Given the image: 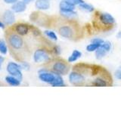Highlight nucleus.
I'll list each match as a JSON object with an SVG mask.
<instances>
[{
    "label": "nucleus",
    "instance_id": "nucleus-1",
    "mask_svg": "<svg viewBox=\"0 0 121 113\" xmlns=\"http://www.w3.org/2000/svg\"><path fill=\"white\" fill-rule=\"evenodd\" d=\"M49 26L54 28L62 38L68 40L77 41L84 37L85 32L77 19H67L61 16L52 18Z\"/></svg>",
    "mask_w": 121,
    "mask_h": 113
},
{
    "label": "nucleus",
    "instance_id": "nucleus-2",
    "mask_svg": "<svg viewBox=\"0 0 121 113\" xmlns=\"http://www.w3.org/2000/svg\"><path fill=\"white\" fill-rule=\"evenodd\" d=\"M6 41L9 46V50L13 57L21 61V56H22L23 60H24V56H23L22 53H26L28 50L26 49V42L23 36L18 35L11 29H9L5 32Z\"/></svg>",
    "mask_w": 121,
    "mask_h": 113
},
{
    "label": "nucleus",
    "instance_id": "nucleus-3",
    "mask_svg": "<svg viewBox=\"0 0 121 113\" xmlns=\"http://www.w3.org/2000/svg\"><path fill=\"white\" fill-rule=\"evenodd\" d=\"M116 20L111 14L95 10L92 12V26L94 31L107 32L115 27Z\"/></svg>",
    "mask_w": 121,
    "mask_h": 113
},
{
    "label": "nucleus",
    "instance_id": "nucleus-4",
    "mask_svg": "<svg viewBox=\"0 0 121 113\" xmlns=\"http://www.w3.org/2000/svg\"><path fill=\"white\" fill-rule=\"evenodd\" d=\"M45 67L52 73L60 75H66L70 71V63L59 56L53 57L48 62L45 63Z\"/></svg>",
    "mask_w": 121,
    "mask_h": 113
},
{
    "label": "nucleus",
    "instance_id": "nucleus-5",
    "mask_svg": "<svg viewBox=\"0 0 121 113\" xmlns=\"http://www.w3.org/2000/svg\"><path fill=\"white\" fill-rule=\"evenodd\" d=\"M53 54L51 49L45 48H38L33 54V61L36 63H46L53 58Z\"/></svg>",
    "mask_w": 121,
    "mask_h": 113
},
{
    "label": "nucleus",
    "instance_id": "nucleus-6",
    "mask_svg": "<svg viewBox=\"0 0 121 113\" xmlns=\"http://www.w3.org/2000/svg\"><path fill=\"white\" fill-rule=\"evenodd\" d=\"M56 77V73L48 70L45 67H43L38 71V78L44 83H46L48 85H52V82L55 81Z\"/></svg>",
    "mask_w": 121,
    "mask_h": 113
},
{
    "label": "nucleus",
    "instance_id": "nucleus-7",
    "mask_svg": "<svg viewBox=\"0 0 121 113\" xmlns=\"http://www.w3.org/2000/svg\"><path fill=\"white\" fill-rule=\"evenodd\" d=\"M6 71L9 75L16 77L21 81H23L22 69L21 67L20 63H17L15 62H9L7 64Z\"/></svg>",
    "mask_w": 121,
    "mask_h": 113
},
{
    "label": "nucleus",
    "instance_id": "nucleus-8",
    "mask_svg": "<svg viewBox=\"0 0 121 113\" xmlns=\"http://www.w3.org/2000/svg\"><path fill=\"white\" fill-rule=\"evenodd\" d=\"M31 26L25 23H18L12 26V29L21 36H25L30 32Z\"/></svg>",
    "mask_w": 121,
    "mask_h": 113
},
{
    "label": "nucleus",
    "instance_id": "nucleus-9",
    "mask_svg": "<svg viewBox=\"0 0 121 113\" xmlns=\"http://www.w3.org/2000/svg\"><path fill=\"white\" fill-rule=\"evenodd\" d=\"M15 13L11 9H7L3 12L2 15V20L3 23L7 26H11L15 23Z\"/></svg>",
    "mask_w": 121,
    "mask_h": 113
},
{
    "label": "nucleus",
    "instance_id": "nucleus-10",
    "mask_svg": "<svg viewBox=\"0 0 121 113\" xmlns=\"http://www.w3.org/2000/svg\"><path fill=\"white\" fill-rule=\"evenodd\" d=\"M27 5L26 2L23 1V0H18L17 2L12 4L11 7V9L12 10L15 14L23 13L26 10Z\"/></svg>",
    "mask_w": 121,
    "mask_h": 113
},
{
    "label": "nucleus",
    "instance_id": "nucleus-11",
    "mask_svg": "<svg viewBox=\"0 0 121 113\" xmlns=\"http://www.w3.org/2000/svg\"><path fill=\"white\" fill-rule=\"evenodd\" d=\"M51 7L50 0H36L35 2V8L39 11L48 10Z\"/></svg>",
    "mask_w": 121,
    "mask_h": 113
},
{
    "label": "nucleus",
    "instance_id": "nucleus-12",
    "mask_svg": "<svg viewBox=\"0 0 121 113\" xmlns=\"http://www.w3.org/2000/svg\"><path fill=\"white\" fill-rule=\"evenodd\" d=\"M5 81L8 85H9L11 86H14V87L20 86L21 84V81H20L18 78H17L14 76H12V75H11L5 76Z\"/></svg>",
    "mask_w": 121,
    "mask_h": 113
},
{
    "label": "nucleus",
    "instance_id": "nucleus-13",
    "mask_svg": "<svg viewBox=\"0 0 121 113\" xmlns=\"http://www.w3.org/2000/svg\"><path fill=\"white\" fill-rule=\"evenodd\" d=\"M76 6L67 2L66 0H61L59 3L60 11H75Z\"/></svg>",
    "mask_w": 121,
    "mask_h": 113
},
{
    "label": "nucleus",
    "instance_id": "nucleus-14",
    "mask_svg": "<svg viewBox=\"0 0 121 113\" xmlns=\"http://www.w3.org/2000/svg\"><path fill=\"white\" fill-rule=\"evenodd\" d=\"M60 16L67 19H77V14L75 11H60Z\"/></svg>",
    "mask_w": 121,
    "mask_h": 113
},
{
    "label": "nucleus",
    "instance_id": "nucleus-15",
    "mask_svg": "<svg viewBox=\"0 0 121 113\" xmlns=\"http://www.w3.org/2000/svg\"><path fill=\"white\" fill-rule=\"evenodd\" d=\"M81 56H82V53L80 51H78V50H74V51H73V52L71 53V54L69 56V57H68V59H67V61L70 63L76 62L77 60H78L79 58L81 57Z\"/></svg>",
    "mask_w": 121,
    "mask_h": 113
},
{
    "label": "nucleus",
    "instance_id": "nucleus-16",
    "mask_svg": "<svg viewBox=\"0 0 121 113\" xmlns=\"http://www.w3.org/2000/svg\"><path fill=\"white\" fill-rule=\"evenodd\" d=\"M79 8L83 11H86V12H89V13H92L93 11L95 10V9L94 6H92V5L88 3H86V2H83L80 5H79Z\"/></svg>",
    "mask_w": 121,
    "mask_h": 113
},
{
    "label": "nucleus",
    "instance_id": "nucleus-17",
    "mask_svg": "<svg viewBox=\"0 0 121 113\" xmlns=\"http://www.w3.org/2000/svg\"><path fill=\"white\" fill-rule=\"evenodd\" d=\"M8 51H9V46L6 40L0 39V54L2 55H6Z\"/></svg>",
    "mask_w": 121,
    "mask_h": 113
},
{
    "label": "nucleus",
    "instance_id": "nucleus-18",
    "mask_svg": "<svg viewBox=\"0 0 121 113\" xmlns=\"http://www.w3.org/2000/svg\"><path fill=\"white\" fill-rule=\"evenodd\" d=\"M51 85L53 87H64V86H65L64 79L62 78V75L56 74V77H55V81L52 82V84Z\"/></svg>",
    "mask_w": 121,
    "mask_h": 113
},
{
    "label": "nucleus",
    "instance_id": "nucleus-19",
    "mask_svg": "<svg viewBox=\"0 0 121 113\" xmlns=\"http://www.w3.org/2000/svg\"><path fill=\"white\" fill-rule=\"evenodd\" d=\"M108 51L104 50V49L102 48L101 46H100L97 50L95 51V57L97 60H101L102 58H104L105 55L108 54Z\"/></svg>",
    "mask_w": 121,
    "mask_h": 113
},
{
    "label": "nucleus",
    "instance_id": "nucleus-20",
    "mask_svg": "<svg viewBox=\"0 0 121 113\" xmlns=\"http://www.w3.org/2000/svg\"><path fill=\"white\" fill-rule=\"evenodd\" d=\"M43 33L49 39H51L52 41H58V36H57V34L53 30L46 29L43 32Z\"/></svg>",
    "mask_w": 121,
    "mask_h": 113
},
{
    "label": "nucleus",
    "instance_id": "nucleus-21",
    "mask_svg": "<svg viewBox=\"0 0 121 113\" xmlns=\"http://www.w3.org/2000/svg\"><path fill=\"white\" fill-rule=\"evenodd\" d=\"M51 51L52 53L53 54V55L55 56H59L61 54V48L58 44H55L53 45L52 48H51Z\"/></svg>",
    "mask_w": 121,
    "mask_h": 113
},
{
    "label": "nucleus",
    "instance_id": "nucleus-22",
    "mask_svg": "<svg viewBox=\"0 0 121 113\" xmlns=\"http://www.w3.org/2000/svg\"><path fill=\"white\" fill-rule=\"evenodd\" d=\"M101 46L100 44H95V43H91L86 46V51L88 52H95L97 49Z\"/></svg>",
    "mask_w": 121,
    "mask_h": 113
},
{
    "label": "nucleus",
    "instance_id": "nucleus-23",
    "mask_svg": "<svg viewBox=\"0 0 121 113\" xmlns=\"http://www.w3.org/2000/svg\"><path fill=\"white\" fill-rule=\"evenodd\" d=\"M30 32H31L33 36L36 37V38L39 37L42 35V32H41L40 30L37 27H36V26H31V28H30Z\"/></svg>",
    "mask_w": 121,
    "mask_h": 113
},
{
    "label": "nucleus",
    "instance_id": "nucleus-24",
    "mask_svg": "<svg viewBox=\"0 0 121 113\" xmlns=\"http://www.w3.org/2000/svg\"><path fill=\"white\" fill-rule=\"evenodd\" d=\"M20 65L22 70H25V71L30 70V64L26 60H21V61H20Z\"/></svg>",
    "mask_w": 121,
    "mask_h": 113
},
{
    "label": "nucleus",
    "instance_id": "nucleus-25",
    "mask_svg": "<svg viewBox=\"0 0 121 113\" xmlns=\"http://www.w3.org/2000/svg\"><path fill=\"white\" fill-rule=\"evenodd\" d=\"M101 46L103 48L104 50H106L108 52H109L111 49V41H104Z\"/></svg>",
    "mask_w": 121,
    "mask_h": 113
},
{
    "label": "nucleus",
    "instance_id": "nucleus-26",
    "mask_svg": "<svg viewBox=\"0 0 121 113\" xmlns=\"http://www.w3.org/2000/svg\"><path fill=\"white\" fill-rule=\"evenodd\" d=\"M67 2H69L71 5H73L74 6H77V5H80V4L85 2L84 0H66Z\"/></svg>",
    "mask_w": 121,
    "mask_h": 113
},
{
    "label": "nucleus",
    "instance_id": "nucleus-27",
    "mask_svg": "<svg viewBox=\"0 0 121 113\" xmlns=\"http://www.w3.org/2000/svg\"><path fill=\"white\" fill-rule=\"evenodd\" d=\"M104 41L103 39H100V38H95V39L91 40V43H95V44H98L101 45Z\"/></svg>",
    "mask_w": 121,
    "mask_h": 113
},
{
    "label": "nucleus",
    "instance_id": "nucleus-28",
    "mask_svg": "<svg viewBox=\"0 0 121 113\" xmlns=\"http://www.w3.org/2000/svg\"><path fill=\"white\" fill-rule=\"evenodd\" d=\"M114 76L116 78L119 79V80H121V66L119 67L118 69H117L115 73H114Z\"/></svg>",
    "mask_w": 121,
    "mask_h": 113
},
{
    "label": "nucleus",
    "instance_id": "nucleus-29",
    "mask_svg": "<svg viewBox=\"0 0 121 113\" xmlns=\"http://www.w3.org/2000/svg\"><path fill=\"white\" fill-rule=\"evenodd\" d=\"M2 1L5 4H8V5H12V4L17 2L18 0H2Z\"/></svg>",
    "mask_w": 121,
    "mask_h": 113
},
{
    "label": "nucleus",
    "instance_id": "nucleus-30",
    "mask_svg": "<svg viewBox=\"0 0 121 113\" xmlns=\"http://www.w3.org/2000/svg\"><path fill=\"white\" fill-rule=\"evenodd\" d=\"M4 61H5V57H4L3 56L0 55V70L2 69V66Z\"/></svg>",
    "mask_w": 121,
    "mask_h": 113
},
{
    "label": "nucleus",
    "instance_id": "nucleus-31",
    "mask_svg": "<svg viewBox=\"0 0 121 113\" xmlns=\"http://www.w3.org/2000/svg\"><path fill=\"white\" fill-rule=\"evenodd\" d=\"M6 28V25L4 24L2 20H0V29H5Z\"/></svg>",
    "mask_w": 121,
    "mask_h": 113
},
{
    "label": "nucleus",
    "instance_id": "nucleus-32",
    "mask_svg": "<svg viewBox=\"0 0 121 113\" xmlns=\"http://www.w3.org/2000/svg\"><path fill=\"white\" fill-rule=\"evenodd\" d=\"M116 37L117 38V39H121V31H120V32H118L117 33Z\"/></svg>",
    "mask_w": 121,
    "mask_h": 113
},
{
    "label": "nucleus",
    "instance_id": "nucleus-33",
    "mask_svg": "<svg viewBox=\"0 0 121 113\" xmlns=\"http://www.w3.org/2000/svg\"><path fill=\"white\" fill-rule=\"evenodd\" d=\"M23 1H24V2H26V3H27V2H30L31 0H23Z\"/></svg>",
    "mask_w": 121,
    "mask_h": 113
},
{
    "label": "nucleus",
    "instance_id": "nucleus-34",
    "mask_svg": "<svg viewBox=\"0 0 121 113\" xmlns=\"http://www.w3.org/2000/svg\"><path fill=\"white\" fill-rule=\"evenodd\" d=\"M60 1H61V0H60Z\"/></svg>",
    "mask_w": 121,
    "mask_h": 113
}]
</instances>
